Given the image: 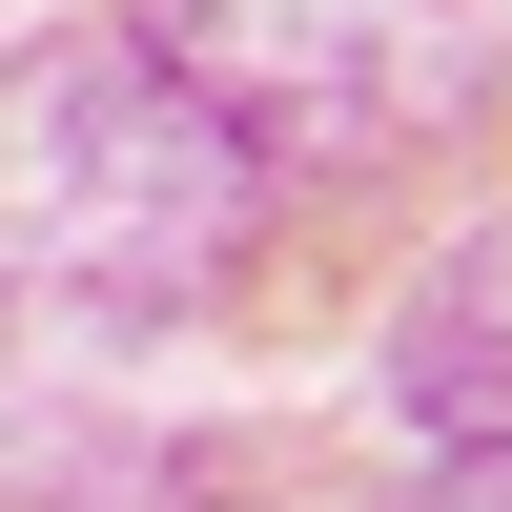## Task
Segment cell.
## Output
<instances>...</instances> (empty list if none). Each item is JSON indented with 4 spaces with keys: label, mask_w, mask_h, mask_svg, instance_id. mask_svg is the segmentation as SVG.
Masks as SVG:
<instances>
[{
    "label": "cell",
    "mask_w": 512,
    "mask_h": 512,
    "mask_svg": "<svg viewBox=\"0 0 512 512\" xmlns=\"http://www.w3.org/2000/svg\"><path fill=\"white\" fill-rule=\"evenodd\" d=\"M267 185L226 164V123L144 62L123 21L0 41V308L41 328H164L246 267Z\"/></svg>",
    "instance_id": "obj_1"
},
{
    "label": "cell",
    "mask_w": 512,
    "mask_h": 512,
    "mask_svg": "<svg viewBox=\"0 0 512 512\" xmlns=\"http://www.w3.org/2000/svg\"><path fill=\"white\" fill-rule=\"evenodd\" d=\"M123 41L226 123L246 185H410L492 123L472 0H144Z\"/></svg>",
    "instance_id": "obj_2"
},
{
    "label": "cell",
    "mask_w": 512,
    "mask_h": 512,
    "mask_svg": "<svg viewBox=\"0 0 512 512\" xmlns=\"http://www.w3.org/2000/svg\"><path fill=\"white\" fill-rule=\"evenodd\" d=\"M390 390H410L431 451H512V205L390 308Z\"/></svg>",
    "instance_id": "obj_3"
},
{
    "label": "cell",
    "mask_w": 512,
    "mask_h": 512,
    "mask_svg": "<svg viewBox=\"0 0 512 512\" xmlns=\"http://www.w3.org/2000/svg\"><path fill=\"white\" fill-rule=\"evenodd\" d=\"M410 512H512V451H431V492Z\"/></svg>",
    "instance_id": "obj_4"
}]
</instances>
